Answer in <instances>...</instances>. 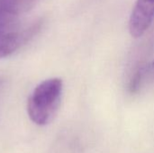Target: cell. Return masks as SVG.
Wrapping results in <instances>:
<instances>
[{"mask_svg": "<svg viewBox=\"0 0 154 153\" xmlns=\"http://www.w3.org/2000/svg\"><path fill=\"white\" fill-rule=\"evenodd\" d=\"M62 80L49 78L40 83L32 93L27 103L31 120L38 125L49 124L54 117L61 98Z\"/></svg>", "mask_w": 154, "mask_h": 153, "instance_id": "1", "label": "cell"}, {"mask_svg": "<svg viewBox=\"0 0 154 153\" xmlns=\"http://www.w3.org/2000/svg\"><path fill=\"white\" fill-rule=\"evenodd\" d=\"M39 29L37 23L23 26L20 14L0 5V59L13 54Z\"/></svg>", "mask_w": 154, "mask_h": 153, "instance_id": "2", "label": "cell"}, {"mask_svg": "<svg viewBox=\"0 0 154 153\" xmlns=\"http://www.w3.org/2000/svg\"><path fill=\"white\" fill-rule=\"evenodd\" d=\"M154 19V0H137L129 20L132 36L138 38L150 28Z\"/></svg>", "mask_w": 154, "mask_h": 153, "instance_id": "3", "label": "cell"}, {"mask_svg": "<svg viewBox=\"0 0 154 153\" xmlns=\"http://www.w3.org/2000/svg\"><path fill=\"white\" fill-rule=\"evenodd\" d=\"M151 85H154V61L141 65L135 69L128 88L131 94H136Z\"/></svg>", "mask_w": 154, "mask_h": 153, "instance_id": "4", "label": "cell"}]
</instances>
